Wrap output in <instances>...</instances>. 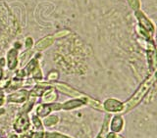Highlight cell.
<instances>
[{
  "mask_svg": "<svg viewBox=\"0 0 157 138\" xmlns=\"http://www.w3.org/2000/svg\"><path fill=\"white\" fill-rule=\"evenodd\" d=\"M29 99V91L26 89H20L6 96V102L15 104H24Z\"/></svg>",
  "mask_w": 157,
  "mask_h": 138,
  "instance_id": "cell-5",
  "label": "cell"
},
{
  "mask_svg": "<svg viewBox=\"0 0 157 138\" xmlns=\"http://www.w3.org/2000/svg\"><path fill=\"white\" fill-rule=\"evenodd\" d=\"M29 129H32L31 116L28 113H20L13 121V130L15 133L22 134Z\"/></svg>",
  "mask_w": 157,
  "mask_h": 138,
  "instance_id": "cell-2",
  "label": "cell"
},
{
  "mask_svg": "<svg viewBox=\"0 0 157 138\" xmlns=\"http://www.w3.org/2000/svg\"><path fill=\"white\" fill-rule=\"evenodd\" d=\"M132 1H134V2H135V1H136V2H140V1H139V0H130V1H129V2L131 3Z\"/></svg>",
  "mask_w": 157,
  "mask_h": 138,
  "instance_id": "cell-23",
  "label": "cell"
},
{
  "mask_svg": "<svg viewBox=\"0 0 157 138\" xmlns=\"http://www.w3.org/2000/svg\"><path fill=\"white\" fill-rule=\"evenodd\" d=\"M31 124H32V129L38 130V131H44V126L42 124V120L36 114L31 116Z\"/></svg>",
  "mask_w": 157,
  "mask_h": 138,
  "instance_id": "cell-11",
  "label": "cell"
},
{
  "mask_svg": "<svg viewBox=\"0 0 157 138\" xmlns=\"http://www.w3.org/2000/svg\"><path fill=\"white\" fill-rule=\"evenodd\" d=\"M125 121L124 117L121 115H114L111 116V119L109 121V130L112 132H116V133H120L124 129Z\"/></svg>",
  "mask_w": 157,
  "mask_h": 138,
  "instance_id": "cell-7",
  "label": "cell"
},
{
  "mask_svg": "<svg viewBox=\"0 0 157 138\" xmlns=\"http://www.w3.org/2000/svg\"><path fill=\"white\" fill-rule=\"evenodd\" d=\"M155 78H156L155 76H152L149 78H147L145 81H144V83H142L140 87L136 90L135 94L132 95L126 103H124V111H123V113H128L129 111H131L132 108H135L137 104H139L140 101L146 94V92L148 91L150 86L152 85V83H153V81L155 80Z\"/></svg>",
  "mask_w": 157,
  "mask_h": 138,
  "instance_id": "cell-1",
  "label": "cell"
},
{
  "mask_svg": "<svg viewBox=\"0 0 157 138\" xmlns=\"http://www.w3.org/2000/svg\"><path fill=\"white\" fill-rule=\"evenodd\" d=\"M52 43L53 39H42L36 44V49L37 50H43V49H46L47 47L50 46Z\"/></svg>",
  "mask_w": 157,
  "mask_h": 138,
  "instance_id": "cell-15",
  "label": "cell"
},
{
  "mask_svg": "<svg viewBox=\"0 0 157 138\" xmlns=\"http://www.w3.org/2000/svg\"><path fill=\"white\" fill-rule=\"evenodd\" d=\"M104 138H125L124 136H122L120 133H116V132L108 131Z\"/></svg>",
  "mask_w": 157,
  "mask_h": 138,
  "instance_id": "cell-17",
  "label": "cell"
},
{
  "mask_svg": "<svg viewBox=\"0 0 157 138\" xmlns=\"http://www.w3.org/2000/svg\"><path fill=\"white\" fill-rule=\"evenodd\" d=\"M59 122H60V117H59L57 115H49L47 117H45L44 119H42V124L44 129H51V127H54L55 125H57Z\"/></svg>",
  "mask_w": 157,
  "mask_h": 138,
  "instance_id": "cell-10",
  "label": "cell"
},
{
  "mask_svg": "<svg viewBox=\"0 0 157 138\" xmlns=\"http://www.w3.org/2000/svg\"><path fill=\"white\" fill-rule=\"evenodd\" d=\"M44 138H73L59 131H44Z\"/></svg>",
  "mask_w": 157,
  "mask_h": 138,
  "instance_id": "cell-14",
  "label": "cell"
},
{
  "mask_svg": "<svg viewBox=\"0 0 157 138\" xmlns=\"http://www.w3.org/2000/svg\"><path fill=\"white\" fill-rule=\"evenodd\" d=\"M8 138H20V134L18 133H12L8 136Z\"/></svg>",
  "mask_w": 157,
  "mask_h": 138,
  "instance_id": "cell-20",
  "label": "cell"
},
{
  "mask_svg": "<svg viewBox=\"0 0 157 138\" xmlns=\"http://www.w3.org/2000/svg\"><path fill=\"white\" fill-rule=\"evenodd\" d=\"M58 99L57 90L54 87H48L41 96L42 103H53L56 102Z\"/></svg>",
  "mask_w": 157,
  "mask_h": 138,
  "instance_id": "cell-9",
  "label": "cell"
},
{
  "mask_svg": "<svg viewBox=\"0 0 157 138\" xmlns=\"http://www.w3.org/2000/svg\"><path fill=\"white\" fill-rule=\"evenodd\" d=\"M103 111L109 114H123L124 111V103L115 99V98H108L102 103Z\"/></svg>",
  "mask_w": 157,
  "mask_h": 138,
  "instance_id": "cell-4",
  "label": "cell"
},
{
  "mask_svg": "<svg viewBox=\"0 0 157 138\" xmlns=\"http://www.w3.org/2000/svg\"><path fill=\"white\" fill-rule=\"evenodd\" d=\"M86 95H85L82 98H72L71 100H67L64 103H62V110L63 111H72L76 110L78 108H82V106H86Z\"/></svg>",
  "mask_w": 157,
  "mask_h": 138,
  "instance_id": "cell-6",
  "label": "cell"
},
{
  "mask_svg": "<svg viewBox=\"0 0 157 138\" xmlns=\"http://www.w3.org/2000/svg\"><path fill=\"white\" fill-rule=\"evenodd\" d=\"M26 46H27L28 48H31V47L33 46V40H32V38H28V39H27Z\"/></svg>",
  "mask_w": 157,
  "mask_h": 138,
  "instance_id": "cell-19",
  "label": "cell"
},
{
  "mask_svg": "<svg viewBox=\"0 0 157 138\" xmlns=\"http://www.w3.org/2000/svg\"><path fill=\"white\" fill-rule=\"evenodd\" d=\"M111 119V116L110 115H106L105 116V119L103 121V124L101 126V129L99 131V133L97 134V136L95 138H104L106 133L109 131V121Z\"/></svg>",
  "mask_w": 157,
  "mask_h": 138,
  "instance_id": "cell-12",
  "label": "cell"
},
{
  "mask_svg": "<svg viewBox=\"0 0 157 138\" xmlns=\"http://www.w3.org/2000/svg\"><path fill=\"white\" fill-rule=\"evenodd\" d=\"M62 110V103L53 102V103H40L36 108V115L40 119L52 114V112H58Z\"/></svg>",
  "mask_w": 157,
  "mask_h": 138,
  "instance_id": "cell-3",
  "label": "cell"
},
{
  "mask_svg": "<svg viewBox=\"0 0 157 138\" xmlns=\"http://www.w3.org/2000/svg\"><path fill=\"white\" fill-rule=\"evenodd\" d=\"M6 102V96H5V92L2 87H0V107L4 105V103Z\"/></svg>",
  "mask_w": 157,
  "mask_h": 138,
  "instance_id": "cell-18",
  "label": "cell"
},
{
  "mask_svg": "<svg viewBox=\"0 0 157 138\" xmlns=\"http://www.w3.org/2000/svg\"><path fill=\"white\" fill-rule=\"evenodd\" d=\"M18 65V51L16 49H11L7 54V67L10 71H14Z\"/></svg>",
  "mask_w": 157,
  "mask_h": 138,
  "instance_id": "cell-8",
  "label": "cell"
},
{
  "mask_svg": "<svg viewBox=\"0 0 157 138\" xmlns=\"http://www.w3.org/2000/svg\"><path fill=\"white\" fill-rule=\"evenodd\" d=\"M2 78H3V70H2V68L0 67V82L2 81Z\"/></svg>",
  "mask_w": 157,
  "mask_h": 138,
  "instance_id": "cell-21",
  "label": "cell"
},
{
  "mask_svg": "<svg viewBox=\"0 0 157 138\" xmlns=\"http://www.w3.org/2000/svg\"><path fill=\"white\" fill-rule=\"evenodd\" d=\"M44 131L29 129L25 132V133L20 134V138H44Z\"/></svg>",
  "mask_w": 157,
  "mask_h": 138,
  "instance_id": "cell-13",
  "label": "cell"
},
{
  "mask_svg": "<svg viewBox=\"0 0 157 138\" xmlns=\"http://www.w3.org/2000/svg\"><path fill=\"white\" fill-rule=\"evenodd\" d=\"M4 113H5V110L3 109V108H0V116H1V115H3Z\"/></svg>",
  "mask_w": 157,
  "mask_h": 138,
  "instance_id": "cell-22",
  "label": "cell"
},
{
  "mask_svg": "<svg viewBox=\"0 0 157 138\" xmlns=\"http://www.w3.org/2000/svg\"><path fill=\"white\" fill-rule=\"evenodd\" d=\"M59 77V73L57 71H52L47 75V80L48 81H56Z\"/></svg>",
  "mask_w": 157,
  "mask_h": 138,
  "instance_id": "cell-16",
  "label": "cell"
}]
</instances>
